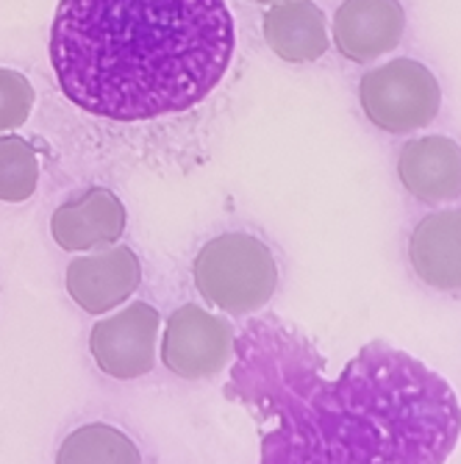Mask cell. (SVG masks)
<instances>
[{"label": "cell", "mask_w": 461, "mask_h": 464, "mask_svg": "<svg viewBox=\"0 0 461 464\" xmlns=\"http://www.w3.org/2000/svg\"><path fill=\"white\" fill-rule=\"evenodd\" d=\"M298 331L250 320L234 340L228 395L254 411L259 464H445L461 406L439 372L384 343L337 378Z\"/></svg>", "instance_id": "6da1fadb"}, {"label": "cell", "mask_w": 461, "mask_h": 464, "mask_svg": "<svg viewBox=\"0 0 461 464\" xmlns=\"http://www.w3.org/2000/svg\"><path fill=\"white\" fill-rule=\"evenodd\" d=\"M48 48L70 103L139 122L189 111L215 92L236 31L226 0H59Z\"/></svg>", "instance_id": "7a4b0ae2"}, {"label": "cell", "mask_w": 461, "mask_h": 464, "mask_svg": "<svg viewBox=\"0 0 461 464\" xmlns=\"http://www.w3.org/2000/svg\"><path fill=\"white\" fill-rule=\"evenodd\" d=\"M192 278L203 301L215 309L226 314H254L275 295L278 265L267 242L245 231H228L197 250Z\"/></svg>", "instance_id": "3957f363"}, {"label": "cell", "mask_w": 461, "mask_h": 464, "mask_svg": "<svg viewBox=\"0 0 461 464\" xmlns=\"http://www.w3.org/2000/svg\"><path fill=\"white\" fill-rule=\"evenodd\" d=\"M359 101L375 129L387 134H411L437 120L442 87L423 62L392 59L361 75Z\"/></svg>", "instance_id": "277c9868"}, {"label": "cell", "mask_w": 461, "mask_h": 464, "mask_svg": "<svg viewBox=\"0 0 461 464\" xmlns=\"http://www.w3.org/2000/svg\"><path fill=\"white\" fill-rule=\"evenodd\" d=\"M236 331L226 317L206 312L197 304L178 306L164 325L161 362L178 378L200 382L217 375L234 359Z\"/></svg>", "instance_id": "5b68a950"}, {"label": "cell", "mask_w": 461, "mask_h": 464, "mask_svg": "<svg viewBox=\"0 0 461 464\" xmlns=\"http://www.w3.org/2000/svg\"><path fill=\"white\" fill-rule=\"evenodd\" d=\"M156 340L158 312L145 301H134L92 325L90 353L109 378L134 382L156 367Z\"/></svg>", "instance_id": "8992f818"}, {"label": "cell", "mask_w": 461, "mask_h": 464, "mask_svg": "<svg viewBox=\"0 0 461 464\" xmlns=\"http://www.w3.org/2000/svg\"><path fill=\"white\" fill-rule=\"evenodd\" d=\"M142 284V262L129 245H114L67 265L64 286L78 309L106 314L125 304Z\"/></svg>", "instance_id": "52a82bcc"}, {"label": "cell", "mask_w": 461, "mask_h": 464, "mask_svg": "<svg viewBox=\"0 0 461 464\" xmlns=\"http://www.w3.org/2000/svg\"><path fill=\"white\" fill-rule=\"evenodd\" d=\"M406 34L400 0H345L333 14V45L356 64L392 53Z\"/></svg>", "instance_id": "ba28073f"}, {"label": "cell", "mask_w": 461, "mask_h": 464, "mask_svg": "<svg viewBox=\"0 0 461 464\" xmlns=\"http://www.w3.org/2000/svg\"><path fill=\"white\" fill-rule=\"evenodd\" d=\"M398 179L411 198L428 206L461 198V145L445 134L408 140L398 156Z\"/></svg>", "instance_id": "9c48e42d"}, {"label": "cell", "mask_w": 461, "mask_h": 464, "mask_svg": "<svg viewBox=\"0 0 461 464\" xmlns=\"http://www.w3.org/2000/svg\"><path fill=\"white\" fill-rule=\"evenodd\" d=\"M125 223L129 215L122 200L106 187H92L56 208L51 218V234L67 253L111 247L125 234Z\"/></svg>", "instance_id": "30bf717a"}, {"label": "cell", "mask_w": 461, "mask_h": 464, "mask_svg": "<svg viewBox=\"0 0 461 464\" xmlns=\"http://www.w3.org/2000/svg\"><path fill=\"white\" fill-rule=\"evenodd\" d=\"M417 278L439 292H461V208L426 215L408 237Z\"/></svg>", "instance_id": "8fae6325"}, {"label": "cell", "mask_w": 461, "mask_h": 464, "mask_svg": "<svg viewBox=\"0 0 461 464\" xmlns=\"http://www.w3.org/2000/svg\"><path fill=\"white\" fill-rule=\"evenodd\" d=\"M262 31L270 51L289 64L320 62L328 48V20L314 0H283L262 17Z\"/></svg>", "instance_id": "7c38bea8"}, {"label": "cell", "mask_w": 461, "mask_h": 464, "mask_svg": "<svg viewBox=\"0 0 461 464\" xmlns=\"http://www.w3.org/2000/svg\"><path fill=\"white\" fill-rule=\"evenodd\" d=\"M56 464H142V453L117 426L83 423L62 440Z\"/></svg>", "instance_id": "4fadbf2b"}, {"label": "cell", "mask_w": 461, "mask_h": 464, "mask_svg": "<svg viewBox=\"0 0 461 464\" xmlns=\"http://www.w3.org/2000/svg\"><path fill=\"white\" fill-rule=\"evenodd\" d=\"M39 184V156L25 137H0V200L25 203Z\"/></svg>", "instance_id": "5bb4252c"}, {"label": "cell", "mask_w": 461, "mask_h": 464, "mask_svg": "<svg viewBox=\"0 0 461 464\" xmlns=\"http://www.w3.org/2000/svg\"><path fill=\"white\" fill-rule=\"evenodd\" d=\"M34 83L20 70L0 67V134L25 125L34 111Z\"/></svg>", "instance_id": "9a60e30c"}, {"label": "cell", "mask_w": 461, "mask_h": 464, "mask_svg": "<svg viewBox=\"0 0 461 464\" xmlns=\"http://www.w3.org/2000/svg\"><path fill=\"white\" fill-rule=\"evenodd\" d=\"M256 4H264V6H273V4H283V0H256Z\"/></svg>", "instance_id": "2e32d148"}]
</instances>
